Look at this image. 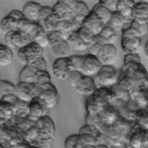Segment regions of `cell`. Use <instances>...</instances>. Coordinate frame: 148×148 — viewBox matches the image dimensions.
<instances>
[{"label":"cell","mask_w":148,"mask_h":148,"mask_svg":"<svg viewBox=\"0 0 148 148\" xmlns=\"http://www.w3.org/2000/svg\"><path fill=\"white\" fill-rule=\"evenodd\" d=\"M32 41L36 43L43 49L49 46L47 38V32L41 26L39 30L33 37Z\"/></svg>","instance_id":"cell-36"},{"label":"cell","mask_w":148,"mask_h":148,"mask_svg":"<svg viewBox=\"0 0 148 148\" xmlns=\"http://www.w3.org/2000/svg\"><path fill=\"white\" fill-rule=\"evenodd\" d=\"M15 116L18 117H27L29 115V103L20 100L14 110Z\"/></svg>","instance_id":"cell-44"},{"label":"cell","mask_w":148,"mask_h":148,"mask_svg":"<svg viewBox=\"0 0 148 148\" xmlns=\"http://www.w3.org/2000/svg\"><path fill=\"white\" fill-rule=\"evenodd\" d=\"M47 110L48 109L43 102L36 97L29 103L28 118L36 122L40 118L46 115Z\"/></svg>","instance_id":"cell-14"},{"label":"cell","mask_w":148,"mask_h":148,"mask_svg":"<svg viewBox=\"0 0 148 148\" xmlns=\"http://www.w3.org/2000/svg\"><path fill=\"white\" fill-rule=\"evenodd\" d=\"M16 94V86L12 82L1 80L0 82V99L8 95Z\"/></svg>","instance_id":"cell-37"},{"label":"cell","mask_w":148,"mask_h":148,"mask_svg":"<svg viewBox=\"0 0 148 148\" xmlns=\"http://www.w3.org/2000/svg\"><path fill=\"white\" fill-rule=\"evenodd\" d=\"M102 67L96 56L87 53L84 55L82 73L83 75L94 77L95 76Z\"/></svg>","instance_id":"cell-11"},{"label":"cell","mask_w":148,"mask_h":148,"mask_svg":"<svg viewBox=\"0 0 148 148\" xmlns=\"http://www.w3.org/2000/svg\"><path fill=\"white\" fill-rule=\"evenodd\" d=\"M53 13L52 7L49 6H43L40 10L38 23L39 25H42L44 21Z\"/></svg>","instance_id":"cell-47"},{"label":"cell","mask_w":148,"mask_h":148,"mask_svg":"<svg viewBox=\"0 0 148 148\" xmlns=\"http://www.w3.org/2000/svg\"><path fill=\"white\" fill-rule=\"evenodd\" d=\"M71 68L73 70L82 72L84 55H73L69 57Z\"/></svg>","instance_id":"cell-43"},{"label":"cell","mask_w":148,"mask_h":148,"mask_svg":"<svg viewBox=\"0 0 148 148\" xmlns=\"http://www.w3.org/2000/svg\"><path fill=\"white\" fill-rule=\"evenodd\" d=\"M146 1V2L147 3H148V0H146V1Z\"/></svg>","instance_id":"cell-57"},{"label":"cell","mask_w":148,"mask_h":148,"mask_svg":"<svg viewBox=\"0 0 148 148\" xmlns=\"http://www.w3.org/2000/svg\"><path fill=\"white\" fill-rule=\"evenodd\" d=\"M97 37L103 45H113L117 39V33L109 26H105Z\"/></svg>","instance_id":"cell-24"},{"label":"cell","mask_w":148,"mask_h":148,"mask_svg":"<svg viewBox=\"0 0 148 148\" xmlns=\"http://www.w3.org/2000/svg\"><path fill=\"white\" fill-rule=\"evenodd\" d=\"M118 0H106L99 1L98 3L110 10L113 13L117 11V5Z\"/></svg>","instance_id":"cell-52"},{"label":"cell","mask_w":148,"mask_h":148,"mask_svg":"<svg viewBox=\"0 0 148 148\" xmlns=\"http://www.w3.org/2000/svg\"><path fill=\"white\" fill-rule=\"evenodd\" d=\"M83 75V74L82 72L72 70L68 75L65 81L68 85L75 88Z\"/></svg>","instance_id":"cell-41"},{"label":"cell","mask_w":148,"mask_h":148,"mask_svg":"<svg viewBox=\"0 0 148 148\" xmlns=\"http://www.w3.org/2000/svg\"><path fill=\"white\" fill-rule=\"evenodd\" d=\"M61 20L60 17L55 14L51 15L42 24V26L47 33L52 31L58 30V26Z\"/></svg>","instance_id":"cell-35"},{"label":"cell","mask_w":148,"mask_h":148,"mask_svg":"<svg viewBox=\"0 0 148 148\" xmlns=\"http://www.w3.org/2000/svg\"><path fill=\"white\" fill-rule=\"evenodd\" d=\"M126 144L128 148H148L147 130L135 124L128 134Z\"/></svg>","instance_id":"cell-2"},{"label":"cell","mask_w":148,"mask_h":148,"mask_svg":"<svg viewBox=\"0 0 148 148\" xmlns=\"http://www.w3.org/2000/svg\"><path fill=\"white\" fill-rule=\"evenodd\" d=\"M12 49L5 44L0 45V66L7 67L13 62Z\"/></svg>","instance_id":"cell-31"},{"label":"cell","mask_w":148,"mask_h":148,"mask_svg":"<svg viewBox=\"0 0 148 148\" xmlns=\"http://www.w3.org/2000/svg\"><path fill=\"white\" fill-rule=\"evenodd\" d=\"M38 97L43 102L48 109L54 108L60 99L57 89L51 82L39 86Z\"/></svg>","instance_id":"cell-4"},{"label":"cell","mask_w":148,"mask_h":148,"mask_svg":"<svg viewBox=\"0 0 148 148\" xmlns=\"http://www.w3.org/2000/svg\"><path fill=\"white\" fill-rule=\"evenodd\" d=\"M141 63V58L138 53H130L125 55L123 59V66H127Z\"/></svg>","instance_id":"cell-46"},{"label":"cell","mask_w":148,"mask_h":148,"mask_svg":"<svg viewBox=\"0 0 148 148\" xmlns=\"http://www.w3.org/2000/svg\"><path fill=\"white\" fill-rule=\"evenodd\" d=\"M72 50L69 43L65 40L51 48L52 53L56 59L69 57Z\"/></svg>","instance_id":"cell-27"},{"label":"cell","mask_w":148,"mask_h":148,"mask_svg":"<svg viewBox=\"0 0 148 148\" xmlns=\"http://www.w3.org/2000/svg\"><path fill=\"white\" fill-rule=\"evenodd\" d=\"M58 30L63 31V32H68L71 33L74 31L77 30L75 26L72 21V20L68 21H62L61 20L58 26Z\"/></svg>","instance_id":"cell-48"},{"label":"cell","mask_w":148,"mask_h":148,"mask_svg":"<svg viewBox=\"0 0 148 148\" xmlns=\"http://www.w3.org/2000/svg\"><path fill=\"white\" fill-rule=\"evenodd\" d=\"M53 13L57 15L62 21L71 20L72 8L66 1H58L52 7Z\"/></svg>","instance_id":"cell-21"},{"label":"cell","mask_w":148,"mask_h":148,"mask_svg":"<svg viewBox=\"0 0 148 148\" xmlns=\"http://www.w3.org/2000/svg\"><path fill=\"white\" fill-rule=\"evenodd\" d=\"M95 77L100 87L110 88L117 83L119 75L113 66H102Z\"/></svg>","instance_id":"cell-6"},{"label":"cell","mask_w":148,"mask_h":148,"mask_svg":"<svg viewBox=\"0 0 148 148\" xmlns=\"http://www.w3.org/2000/svg\"><path fill=\"white\" fill-rule=\"evenodd\" d=\"M51 82V76L47 70L38 71L35 74L34 83L40 86L42 85Z\"/></svg>","instance_id":"cell-38"},{"label":"cell","mask_w":148,"mask_h":148,"mask_svg":"<svg viewBox=\"0 0 148 148\" xmlns=\"http://www.w3.org/2000/svg\"><path fill=\"white\" fill-rule=\"evenodd\" d=\"M47 38L49 41V46H50L51 48L58 45L62 41H64L62 33L59 30H55V31L48 32Z\"/></svg>","instance_id":"cell-39"},{"label":"cell","mask_w":148,"mask_h":148,"mask_svg":"<svg viewBox=\"0 0 148 148\" xmlns=\"http://www.w3.org/2000/svg\"><path fill=\"white\" fill-rule=\"evenodd\" d=\"M121 48L125 55L138 53L142 48L141 38H121Z\"/></svg>","instance_id":"cell-19"},{"label":"cell","mask_w":148,"mask_h":148,"mask_svg":"<svg viewBox=\"0 0 148 148\" xmlns=\"http://www.w3.org/2000/svg\"><path fill=\"white\" fill-rule=\"evenodd\" d=\"M98 115L101 124L105 128L106 130L111 127L119 117L117 109L110 104L106 106Z\"/></svg>","instance_id":"cell-18"},{"label":"cell","mask_w":148,"mask_h":148,"mask_svg":"<svg viewBox=\"0 0 148 148\" xmlns=\"http://www.w3.org/2000/svg\"><path fill=\"white\" fill-rule=\"evenodd\" d=\"M145 110H146V111H148V104H147V107H146V108L145 109Z\"/></svg>","instance_id":"cell-56"},{"label":"cell","mask_w":148,"mask_h":148,"mask_svg":"<svg viewBox=\"0 0 148 148\" xmlns=\"http://www.w3.org/2000/svg\"><path fill=\"white\" fill-rule=\"evenodd\" d=\"M72 8V17L76 15H83L87 16L90 11L87 4L82 1H66Z\"/></svg>","instance_id":"cell-29"},{"label":"cell","mask_w":148,"mask_h":148,"mask_svg":"<svg viewBox=\"0 0 148 148\" xmlns=\"http://www.w3.org/2000/svg\"><path fill=\"white\" fill-rule=\"evenodd\" d=\"M27 66H28L29 67H30L32 69H33L36 72L38 71L46 70L47 62L45 59V58L42 56L34 60V62H31V63H29Z\"/></svg>","instance_id":"cell-45"},{"label":"cell","mask_w":148,"mask_h":148,"mask_svg":"<svg viewBox=\"0 0 148 148\" xmlns=\"http://www.w3.org/2000/svg\"><path fill=\"white\" fill-rule=\"evenodd\" d=\"M43 49L36 43L32 42L18 49L17 57L19 62L24 66H27L43 56Z\"/></svg>","instance_id":"cell-3"},{"label":"cell","mask_w":148,"mask_h":148,"mask_svg":"<svg viewBox=\"0 0 148 148\" xmlns=\"http://www.w3.org/2000/svg\"><path fill=\"white\" fill-rule=\"evenodd\" d=\"M42 7V6L38 2L28 1L24 5L21 11L26 19L37 23Z\"/></svg>","instance_id":"cell-20"},{"label":"cell","mask_w":148,"mask_h":148,"mask_svg":"<svg viewBox=\"0 0 148 148\" xmlns=\"http://www.w3.org/2000/svg\"><path fill=\"white\" fill-rule=\"evenodd\" d=\"M135 1L132 0H118L117 12L128 20H132L131 15Z\"/></svg>","instance_id":"cell-26"},{"label":"cell","mask_w":148,"mask_h":148,"mask_svg":"<svg viewBox=\"0 0 148 148\" xmlns=\"http://www.w3.org/2000/svg\"><path fill=\"white\" fill-rule=\"evenodd\" d=\"M117 56V49L114 45H103L96 55L102 66H112Z\"/></svg>","instance_id":"cell-12"},{"label":"cell","mask_w":148,"mask_h":148,"mask_svg":"<svg viewBox=\"0 0 148 148\" xmlns=\"http://www.w3.org/2000/svg\"><path fill=\"white\" fill-rule=\"evenodd\" d=\"M0 100L9 103L10 105L12 106L14 111L20 102V99L17 97L16 95H8L1 98Z\"/></svg>","instance_id":"cell-50"},{"label":"cell","mask_w":148,"mask_h":148,"mask_svg":"<svg viewBox=\"0 0 148 148\" xmlns=\"http://www.w3.org/2000/svg\"><path fill=\"white\" fill-rule=\"evenodd\" d=\"M79 144V135L73 134L66 138L64 142L65 148H76Z\"/></svg>","instance_id":"cell-49"},{"label":"cell","mask_w":148,"mask_h":148,"mask_svg":"<svg viewBox=\"0 0 148 148\" xmlns=\"http://www.w3.org/2000/svg\"><path fill=\"white\" fill-rule=\"evenodd\" d=\"M92 10L95 12V13L102 21L105 26L108 24L113 14L112 12L105 7L101 5L98 3L94 6Z\"/></svg>","instance_id":"cell-33"},{"label":"cell","mask_w":148,"mask_h":148,"mask_svg":"<svg viewBox=\"0 0 148 148\" xmlns=\"http://www.w3.org/2000/svg\"><path fill=\"white\" fill-rule=\"evenodd\" d=\"M136 123L143 129L148 130V111L139 109L137 112Z\"/></svg>","instance_id":"cell-40"},{"label":"cell","mask_w":148,"mask_h":148,"mask_svg":"<svg viewBox=\"0 0 148 148\" xmlns=\"http://www.w3.org/2000/svg\"><path fill=\"white\" fill-rule=\"evenodd\" d=\"M8 16L13 18L14 20H15L17 21H18L19 20L25 18L22 11L17 10V9H14L11 10L8 14Z\"/></svg>","instance_id":"cell-53"},{"label":"cell","mask_w":148,"mask_h":148,"mask_svg":"<svg viewBox=\"0 0 148 148\" xmlns=\"http://www.w3.org/2000/svg\"><path fill=\"white\" fill-rule=\"evenodd\" d=\"M105 25L92 10L84 19L82 27L89 30L95 36L98 35Z\"/></svg>","instance_id":"cell-17"},{"label":"cell","mask_w":148,"mask_h":148,"mask_svg":"<svg viewBox=\"0 0 148 148\" xmlns=\"http://www.w3.org/2000/svg\"><path fill=\"white\" fill-rule=\"evenodd\" d=\"M76 31L82 39L89 45L93 42L96 37L94 34L83 27H80Z\"/></svg>","instance_id":"cell-42"},{"label":"cell","mask_w":148,"mask_h":148,"mask_svg":"<svg viewBox=\"0 0 148 148\" xmlns=\"http://www.w3.org/2000/svg\"><path fill=\"white\" fill-rule=\"evenodd\" d=\"M5 45L13 49H21L33 42L31 37L17 30L10 32L4 37Z\"/></svg>","instance_id":"cell-7"},{"label":"cell","mask_w":148,"mask_h":148,"mask_svg":"<svg viewBox=\"0 0 148 148\" xmlns=\"http://www.w3.org/2000/svg\"><path fill=\"white\" fill-rule=\"evenodd\" d=\"M132 20H128L118 12L113 13L112 17L107 26H109L117 33L122 31L125 25Z\"/></svg>","instance_id":"cell-25"},{"label":"cell","mask_w":148,"mask_h":148,"mask_svg":"<svg viewBox=\"0 0 148 148\" xmlns=\"http://www.w3.org/2000/svg\"><path fill=\"white\" fill-rule=\"evenodd\" d=\"M97 89L94 80L91 77L84 75H83L75 88L79 94L87 97L94 94Z\"/></svg>","instance_id":"cell-16"},{"label":"cell","mask_w":148,"mask_h":148,"mask_svg":"<svg viewBox=\"0 0 148 148\" xmlns=\"http://www.w3.org/2000/svg\"><path fill=\"white\" fill-rule=\"evenodd\" d=\"M144 55L146 59L148 60V40L146 42L144 47Z\"/></svg>","instance_id":"cell-54"},{"label":"cell","mask_w":148,"mask_h":148,"mask_svg":"<svg viewBox=\"0 0 148 148\" xmlns=\"http://www.w3.org/2000/svg\"><path fill=\"white\" fill-rule=\"evenodd\" d=\"M121 71L131 78L135 84L136 89L148 88V71L142 63L123 66Z\"/></svg>","instance_id":"cell-1"},{"label":"cell","mask_w":148,"mask_h":148,"mask_svg":"<svg viewBox=\"0 0 148 148\" xmlns=\"http://www.w3.org/2000/svg\"><path fill=\"white\" fill-rule=\"evenodd\" d=\"M72 50L76 51H83L87 50L89 45L85 43L78 35L76 30L74 31L66 41Z\"/></svg>","instance_id":"cell-28"},{"label":"cell","mask_w":148,"mask_h":148,"mask_svg":"<svg viewBox=\"0 0 148 148\" xmlns=\"http://www.w3.org/2000/svg\"><path fill=\"white\" fill-rule=\"evenodd\" d=\"M36 73L28 66H24L18 75L19 82L34 83Z\"/></svg>","instance_id":"cell-34"},{"label":"cell","mask_w":148,"mask_h":148,"mask_svg":"<svg viewBox=\"0 0 148 148\" xmlns=\"http://www.w3.org/2000/svg\"><path fill=\"white\" fill-rule=\"evenodd\" d=\"M71 70L72 69L69 57L56 59L52 65V73L58 80L65 81Z\"/></svg>","instance_id":"cell-13"},{"label":"cell","mask_w":148,"mask_h":148,"mask_svg":"<svg viewBox=\"0 0 148 148\" xmlns=\"http://www.w3.org/2000/svg\"><path fill=\"white\" fill-rule=\"evenodd\" d=\"M131 19L140 24H148V3L145 1H135Z\"/></svg>","instance_id":"cell-15"},{"label":"cell","mask_w":148,"mask_h":148,"mask_svg":"<svg viewBox=\"0 0 148 148\" xmlns=\"http://www.w3.org/2000/svg\"><path fill=\"white\" fill-rule=\"evenodd\" d=\"M16 95L21 100L29 103L38 97L39 86L35 83L19 82L16 84Z\"/></svg>","instance_id":"cell-9"},{"label":"cell","mask_w":148,"mask_h":148,"mask_svg":"<svg viewBox=\"0 0 148 148\" xmlns=\"http://www.w3.org/2000/svg\"><path fill=\"white\" fill-rule=\"evenodd\" d=\"M148 31V24H140L131 20L128 23L121 31V38H141Z\"/></svg>","instance_id":"cell-10"},{"label":"cell","mask_w":148,"mask_h":148,"mask_svg":"<svg viewBox=\"0 0 148 148\" xmlns=\"http://www.w3.org/2000/svg\"><path fill=\"white\" fill-rule=\"evenodd\" d=\"M14 116V111L12 106L5 102L0 100L1 124L12 120Z\"/></svg>","instance_id":"cell-30"},{"label":"cell","mask_w":148,"mask_h":148,"mask_svg":"<svg viewBox=\"0 0 148 148\" xmlns=\"http://www.w3.org/2000/svg\"><path fill=\"white\" fill-rule=\"evenodd\" d=\"M17 22L8 15L4 17L0 23V31L1 33L5 35L10 32L17 30Z\"/></svg>","instance_id":"cell-32"},{"label":"cell","mask_w":148,"mask_h":148,"mask_svg":"<svg viewBox=\"0 0 148 148\" xmlns=\"http://www.w3.org/2000/svg\"><path fill=\"white\" fill-rule=\"evenodd\" d=\"M103 45V44L98 39V38L96 36L93 42L88 46V48L87 49V50H88V53L96 56Z\"/></svg>","instance_id":"cell-51"},{"label":"cell","mask_w":148,"mask_h":148,"mask_svg":"<svg viewBox=\"0 0 148 148\" xmlns=\"http://www.w3.org/2000/svg\"><path fill=\"white\" fill-rule=\"evenodd\" d=\"M130 99L139 109H145L148 104V88L136 89L130 93Z\"/></svg>","instance_id":"cell-23"},{"label":"cell","mask_w":148,"mask_h":148,"mask_svg":"<svg viewBox=\"0 0 148 148\" xmlns=\"http://www.w3.org/2000/svg\"><path fill=\"white\" fill-rule=\"evenodd\" d=\"M35 127L38 132V139L40 141H50L53 139L56 132V127L52 119L46 115L35 123Z\"/></svg>","instance_id":"cell-5"},{"label":"cell","mask_w":148,"mask_h":148,"mask_svg":"<svg viewBox=\"0 0 148 148\" xmlns=\"http://www.w3.org/2000/svg\"><path fill=\"white\" fill-rule=\"evenodd\" d=\"M40 27L41 26L38 23L29 21L24 18L17 22V30L29 35L32 39L33 37Z\"/></svg>","instance_id":"cell-22"},{"label":"cell","mask_w":148,"mask_h":148,"mask_svg":"<svg viewBox=\"0 0 148 148\" xmlns=\"http://www.w3.org/2000/svg\"><path fill=\"white\" fill-rule=\"evenodd\" d=\"M109 104L96 91L92 95L86 98L85 100V109L87 114L90 115H98Z\"/></svg>","instance_id":"cell-8"},{"label":"cell","mask_w":148,"mask_h":148,"mask_svg":"<svg viewBox=\"0 0 148 148\" xmlns=\"http://www.w3.org/2000/svg\"><path fill=\"white\" fill-rule=\"evenodd\" d=\"M95 148H109L106 145L103 144H99L95 146Z\"/></svg>","instance_id":"cell-55"}]
</instances>
